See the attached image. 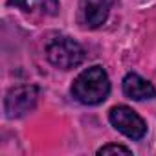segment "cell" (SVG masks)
I'll return each instance as SVG.
<instances>
[{
  "instance_id": "4",
  "label": "cell",
  "mask_w": 156,
  "mask_h": 156,
  "mask_svg": "<svg viewBox=\"0 0 156 156\" xmlns=\"http://www.w3.org/2000/svg\"><path fill=\"white\" fill-rule=\"evenodd\" d=\"M110 123L114 125V129H118L121 134H125L130 140H141L147 132V125L145 121L129 107L125 105H118L110 110L108 114Z\"/></svg>"
},
{
  "instance_id": "3",
  "label": "cell",
  "mask_w": 156,
  "mask_h": 156,
  "mask_svg": "<svg viewBox=\"0 0 156 156\" xmlns=\"http://www.w3.org/2000/svg\"><path fill=\"white\" fill-rule=\"evenodd\" d=\"M37 99H39V90L33 85H22V87L11 88L4 101L6 116L11 119L26 116L28 112H31L35 108Z\"/></svg>"
},
{
  "instance_id": "8",
  "label": "cell",
  "mask_w": 156,
  "mask_h": 156,
  "mask_svg": "<svg viewBox=\"0 0 156 156\" xmlns=\"http://www.w3.org/2000/svg\"><path fill=\"white\" fill-rule=\"evenodd\" d=\"M118 152H121V154H130L132 151H130L129 147H123V145H116V143H110V145H103V147L98 151V154H118Z\"/></svg>"
},
{
  "instance_id": "7",
  "label": "cell",
  "mask_w": 156,
  "mask_h": 156,
  "mask_svg": "<svg viewBox=\"0 0 156 156\" xmlns=\"http://www.w3.org/2000/svg\"><path fill=\"white\" fill-rule=\"evenodd\" d=\"M37 8L44 13V15H57L59 13V0H35Z\"/></svg>"
},
{
  "instance_id": "9",
  "label": "cell",
  "mask_w": 156,
  "mask_h": 156,
  "mask_svg": "<svg viewBox=\"0 0 156 156\" xmlns=\"http://www.w3.org/2000/svg\"><path fill=\"white\" fill-rule=\"evenodd\" d=\"M11 4H15V6H20V8H24V9L28 8V6H26V2H24V0H11Z\"/></svg>"
},
{
  "instance_id": "6",
  "label": "cell",
  "mask_w": 156,
  "mask_h": 156,
  "mask_svg": "<svg viewBox=\"0 0 156 156\" xmlns=\"http://www.w3.org/2000/svg\"><path fill=\"white\" fill-rule=\"evenodd\" d=\"M123 94L129 99L143 101V99H152L156 96V90L147 79L140 77L138 73H127L123 79Z\"/></svg>"
},
{
  "instance_id": "5",
  "label": "cell",
  "mask_w": 156,
  "mask_h": 156,
  "mask_svg": "<svg viewBox=\"0 0 156 156\" xmlns=\"http://www.w3.org/2000/svg\"><path fill=\"white\" fill-rule=\"evenodd\" d=\"M116 0H81L79 2V24L90 30L99 28L108 19L110 8Z\"/></svg>"
},
{
  "instance_id": "1",
  "label": "cell",
  "mask_w": 156,
  "mask_h": 156,
  "mask_svg": "<svg viewBox=\"0 0 156 156\" xmlns=\"http://www.w3.org/2000/svg\"><path fill=\"white\" fill-rule=\"evenodd\" d=\"M110 94L108 75L101 66L87 68L75 77L72 85V96L83 105H99Z\"/></svg>"
},
{
  "instance_id": "2",
  "label": "cell",
  "mask_w": 156,
  "mask_h": 156,
  "mask_svg": "<svg viewBox=\"0 0 156 156\" xmlns=\"http://www.w3.org/2000/svg\"><path fill=\"white\" fill-rule=\"evenodd\" d=\"M46 55L50 59V62L61 70H70L79 66L85 59V51L81 48L79 42H75L70 37H57L53 39L48 48H46Z\"/></svg>"
}]
</instances>
